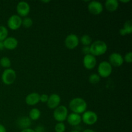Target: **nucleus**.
Instances as JSON below:
<instances>
[{"label":"nucleus","mask_w":132,"mask_h":132,"mask_svg":"<svg viewBox=\"0 0 132 132\" xmlns=\"http://www.w3.org/2000/svg\"><path fill=\"white\" fill-rule=\"evenodd\" d=\"M69 108L73 113H83L86 112L87 108V103L86 101L81 97L73 98L70 101L69 103Z\"/></svg>","instance_id":"1"},{"label":"nucleus","mask_w":132,"mask_h":132,"mask_svg":"<svg viewBox=\"0 0 132 132\" xmlns=\"http://www.w3.org/2000/svg\"><path fill=\"white\" fill-rule=\"evenodd\" d=\"M90 54L94 56H99L102 55L106 52L108 50V46L104 41L97 40L92 43L90 46Z\"/></svg>","instance_id":"2"},{"label":"nucleus","mask_w":132,"mask_h":132,"mask_svg":"<svg viewBox=\"0 0 132 132\" xmlns=\"http://www.w3.org/2000/svg\"><path fill=\"white\" fill-rule=\"evenodd\" d=\"M98 73L100 77L106 78L108 77L112 72V67L108 61H103L99 63L97 68Z\"/></svg>","instance_id":"3"},{"label":"nucleus","mask_w":132,"mask_h":132,"mask_svg":"<svg viewBox=\"0 0 132 132\" xmlns=\"http://www.w3.org/2000/svg\"><path fill=\"white\" fill-rule=\"evenodd\" d=\"M68 113V112L67 107L63 105H61L54 109L53 116L55 121L59 122H63V121L67 120Z\"/></svg>","instance_id":"4"},{"label":"nucleus","mask_w":132,"mask_h":132,"mask_svg":"<svg viewBox=\"0 0 132 132\" xmlns=\"http://www.w3.org/2000/svg\"><path fill=\"white\" fill-rule=\"evenodd\" d=\"M2 81L6 85H10L14 82L16 79V73L12 68H7L3 72L1 76Z\"/></svg>","instance_id":"5"},{"label":"nucleus","mask_w":132,"mask_h":132,"mask_svg":"<svg viewBox=\"0 0 132 132\" xmlns=\"http://www.w3.org/2000/svg\"><path fill=\"white\" fill-rule=\"evenodd\" d=\"M81 119L86 125H93L97 122L98 117L95 112L92 111H86L82 113Z\"/></svg>","instance_id":"6"},{"label":"nucleus","mask_w":132,"mask_h":132,"mask_svg":"<svg viewBox=\"0 0 132 132\" xmlns=\"http://www.w3.org/2000/svg\"><path fill=\"white\" fill-rule=\"evenodd\" d=\"M7 25L10 30H16L22 25V19L18 15H12L7 21Z\"/></svg>","instance_id":"7"},{"label":"nucleus","mask_w":132,"mask_h":132,"mask_svg":"<svg viewBox=\"0 0 132 132\" xmlns=\"http://www.w3.org/2000/svg\"><path fill=\"white\" fill-rule=\"evenodd\" d=\"M79 43V37H77V35L73 34H70L67 36L64 41V44L67 48L74 49L78 46Z\"/></svg>","instance_id":"8"},{"label":"nucleus","mask_w":132,"mask_h":132,"mask_svg":"<svg viewBox=\"0 0 132 132\" xmlns=\"http://www.w3.org/2000/svg\"><path fill=\"white\" fill-rule=\"evenodd\" d=\"M88 9L93 15H99L103 12V5L99 1H92L88 5Z\"/></svg>","instance_id":"9"},{"label":"nucleus","mask_w":132,"mask_h":132,"mask_svg":"<svg viewBox=\"0 0 132 132\" xmlns=\"http://www.w3.org/2000/svg\"><path fill=\"white\" fill-rule=\"evenodd\" d=\"M16 10L19 16L26 17L30 13V7L29 4L26 1H20L17 5Z\"/></svg>","instance_id":"10"},{"label":"nucleus","mask_w":132,"mask_h":132,"mask_svg":"<svg viewBox=\"0 0 132 132\" xmlns=\"http://www.w3.org/2000/svg\"><path fill=\"white\" fill-rule=\"evenodd\" d=\"M109 62L108 63L112 65V67H119L123 64L124 59L123 57L119 53H112L109 55L108 57Z\"/></svg>","instance_id":"11"},{"label":"nucleus","mask_w":132,"mask_h":132,"mask_svg":"<svg viewBox=\"0 0 132 132\" xmlns=\"http://www.w3.org/2000/svg\"><path fill=\"white\" fill-rule=\"evenodd\" d=\"M83 66L88 70H92L95 67L97 64L96 57L92 54L85 55L83 58Z\"/></svg>","instance_id":"12"},{"label":"nucleus","mask_w":132,"mask_h":132,"mask_svg":"<svg viewBox=\"0 0 132 132\" xmlns=\"http://www.w3.org/2000/svg\"><path fill=\"white\" fill-rule=\"evenodd\" d=\"M60 102V96L57 94H53L48 97L46 104H47V106L50 109H55L57 107L59 106Z\"/></svg>","instance_id":"13"},{"label":"nucleus","mask_w":132,"mask_h":132,"mask_svg":"<svg viewBox=\"0 0 132 132\" xmlns=\"http://www.w3.org/2000/svg\"><path fill=\"white\" fill-rule=\"evenodd\" d=\"M40 101V95L38 93L33 92L28 94L25 98L27 104L29 106H34Z\"/></svg>","instance_id":"14"},{"label":"nucleus","mask_w":132,"mask_h":132,"mask_svg":"<svg viewBox=\"0 0 132 132\" xmlns=\"http://www.w3.org/2000/svg\"><path fill=\"white\" fill-rule=\"evenodd\" d=\"M3 43L4 48L8 50H14L18 45V40L14 37H7Z\"/></svg>","instance_id":"15"},{"label":"nucleus","mask_w":132,"mask_h":132,"mask_svg":"<svg viewBox=\"0 0 132 132\" xmlns=\"http://www.w3.org/2000/svg\"><path fill=\"white\" fill-rule=\"evenodd\" d=\"M67 120V122H68V124L70 125L73 126L79 125L81 123V121H82V119H81V116L79 114H77V113H72L68 115Z\"/></svg>","instance_id":"16"},{"label":"nucleus","mask_w":132,"mask_h":132,"mask_svg":"<svg viewBox=\"0 0 132 132\" xmlns=\"http://www.w3.org/2000/svg\"><path fill=\"white\" fill-rule=\"evenodd\" d=\"M31 119L28 117H22L18 119L16 124L20 128L24 130V129L29 128V126L31 125Z\"/></svg>","instance_id":"17"},{"label":"nucleus","mask_w":132,"mask_h":132,"mask_svg":"<svg viewBox=\"0 0 132 132\" xmlns=\"http://www.w3.org/2000/svg\"><path fill=\"white\" fill-rule=\"evenodd\" d=\"M119 5V1L117 0H107L104 4L106 9L111 12L116 11L118 9Z\"/></svg>","instance_id":"18"},{"label":"nucleus","mask_w":132,"mask_h":132,"mask_svg":"<svg viewBox=\"0 0 132 132\" xmlns=\"http://www.w3.org/2000/svg\"><path fill=\"white\" fill-rule=\"evenodd\" d=\"M132 33V23L131 20H128L124 24V27L119 30V34L121 36H125L126 34H130Z\"/></svg>","instance_id":"19"},{"label":"nucleus","mask_w":132,"mask_h":132,"mask_svg":"<svg viewBox=\"0 0 132 132\" xmlns=\"http://www.w3.org/2000/svg\"><path fill=\"white\" fill-rule=\"evenodd\" d=\"M41 116V112L37 108H32L29 112V118L31 120L36 121L39 119Z\"/></svg>","instance_id":"20"},{"label":"nucleus","mask_w":132,"mask_h":132,"mask_svg":"<svg viewBox=\"0 0 132 132\" xmlns=\"http://www.w3.org/2000/svg\"><path fill=\"white\" fill-rule=\"evenodd\" d=\"M0 66L5 68H10L11 66V61L7 57H3L0 59Z\"/></svg>","instance_id":"21"},{"label":"nucleus","mask_w":132,"mask_h":132,"mask_svg":"<svg viewBox=\"0 0 132 132\" xmlns=\"http://www.w3.org/2000/svg\"><path fill=\"white\" fill-rule=\"evenodd\" d=\"M92 38L89 35H83L81 37V43L85 46H90V45L92 44Z\"/></svg>","instance_id":"22"},{"label":"nucleus","mask_w":132,"mask_h":132,"mask_svg":"<svg viewBox=\"0 0 132 132\" xmlns=\"http://www.w3.org/2000/svg\"><path fill=\"white\" fill-rule=\"evenodd\" d=\"M9 32L5 27L0 25V41H3L8 37Z\"/></svg>","instance_id":"23"},{"label":"nucleus","mask_w":132,"mask_h":132,"mask_svg":"<svg viewBox=\"0 0 132 132\" xmlns=\"http://www.w3.org/2000/svg\"><path fill=\"white\" fill-rule=\"evenodd\" d=\"M101 80L100 76L96 73H93L89 76L88 81L91 84H97L99 83Z\"/></svg>","instance_id":"24"},{"label":"nucleus","mask_w":132,"mask_h":132,"mask_svg":"<svg viewBox=\"0 0 132 132\" xmlns=\"http://www.w3.org/2000/svg\"><path fill=\"white\" fill-rule=\"evenodd\" d=\"M33 24V21L30 18H25L22 19V25L25 28H30Z\"/></svg>","instance_id":"25"},{"label":"nucleus","mask_w":132,"mask_h":132,"mask_svg":"<svg viewBox=\"0 0 132 132\" xmlns=\"http://www.w3.org/2000/svg\"><path fill=\"white\" fill-rule=\"evenodd\" d=\"M66 130V126L63 122H57L55 126V132H64Z\"/></svg>","instance_id":"26"},{"label":"nucleus","mask_w":132,"mask_h":132,"mask_svg":"<svg viewBox=\"0 0 132 132\" xmlns=\"http://www.w3.org/2000/svg\"><path fill=\"white\" fill-rule=\"evenodd\" d=\"M124 61L128 63H131L132 62V53L131 52L127 53V54L125 55V57L123 58Z\"/></svg>","instance_id":"27"},{"label":"nucleus","mask_w":132,"mask_h":132,"mask_svg":"<svg viewBox=\"0 0 132 132\" xmlns=\"http://www.w3.org/2000/svg\"><path fill=\"white\" fill-rule=\"evenodd\" d=\"M48 97V95H46V94H42V95H40V101L43 103H47Z\"/></svg>","instance_id":"28"},{"label":"nucleus","mask_w":132,"mask_h":132,"mask_svg":"<svg viewBox=\"0 0 132 132\" xmlns=\"http://www.w3.org/2000/svg\"><path fill=\"white\" fill-rule=\"evenodd\" d=\"M82 53L85 55H88V54H90V46H83L82 48Z\"/></svg>","instance_id":"29"},{"label":"nucleus","mask_w":132,"mask_h":132,"mask_svg":"<svg viewBox=\"0 0 132 132\" xmlns=\"http://www.w3.org/2000/svg\"><path fill=\"white\" fill-rule=\"evenodd\" d=\"M35 132H45V128L42 126H38L34 130Z\"/></svg>","instance_id":"30"},{"label":"nucleus","mask_w":132,"mask_h":132,"mask_svg":"<svg viewBox=\"0 0 132 132\" xmlns=\"http://www.w3.org/2000/svg\"><path fill=\"white\" fill-rule=\"evenodd\" d=\"M0 132H6V128L1 124H0Z\"/></svg>","instance_id":"31"},{"label":"nucleus","mask_w":132,"mask_h":132,"mask_svg":"<svg viewBox=\"0 0 132 132\" xmlns=\"http://www.w3.org/2000/svg\"><path fill=\"white\" fill-rule=\"evenodd\" d=\"M21 132H35V131L34 130H32V129L27 128V129H24V130H23Z\"/></svg>","instance_id":"32"},{"label":"nucleus","mask_w":132,"mask_h":132,"mask_svg":"<svg viewBox=\"0 0 132 132\" xmlns=\"http://www.w3.org/2000/svg\"><path fill=\"white\" fill-rule=\"evenodd\" d=\"M3 48H4L3 43V41H0V51L3 50Z\"/></svg>","instance_id":"33"},{"label":"nucleus","mask_w":132,"mask_h":132,"mask_svg":"<svg viewBox=\"0 0 132 132\" xmlns=\"http://www.w3.org/2000/svg\"><path fill=\"white\" fill-rule=\"evenodd\" d=\"M83 132H96L92 130H90V129H87V130H85V131H83Z\"/></svg>","instance_id":"34"},{"label":"nucleus","mask_w":132,"mask_h":132,"mask_svg":"<svg viewBox=\"0 0 132 132\" xmlns=\"http://www.w3.org/2000/svg\"><path fill=\"white\" fill-rule=\"evenodd\" d=\"M121 3H128V2H130V0H126V1H124V0H121Z\"/></svg>","instance_id":"35"},{"label":"nucleus","mask_w":132,"mask_h":132,"mask_svg":"<svg viewBox=\"0 0 132 132\" xmlns=\"http://www.w3.org/2000/svg\"><path fill=\"white\" fill-rule=\"evenodd\" d=\"M70 132H79V131H77V130H72V131H71Z\"/></svg>","instance_id":"36"},{"label":"nucleus","mask_w":132,"mask_h":132,"mask_svg":"<svg viewBox=\"0 0 132 132\" xmlns=\"http://www.w3.org/2000/svg\"><path fill=\"white\" fill-rule=\"evenodd\" d=\"M42 2H43V3H48V2H50V1H43Z\"/></svg>","instance_id":"37"}]
</instances>
